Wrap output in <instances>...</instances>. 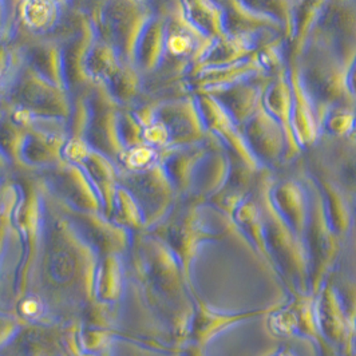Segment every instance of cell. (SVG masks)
I'll return each mask as SVG.
<instances>
[{"mask_svg":"<svg viewBox=\"0 0 356 356\" xmlns=\"http://www.w3.org/2000/svg\"><path fill=\"white\" fill-rule=\"evenodd\" d=\"M43 193L44 233L30 292L43 300L49 323H79L85 307L95 300L99 256L75 229L44 185Z\"/></svg>","mask_w":356,"mask_h":356,"instance_id":"6da1fadb","label":"cell"},{"mask_svg":"<svg viewBox=\"0 0 356 356\" xmlns=\"http://www.w3.org/2000/svg\"><path fill=\"white\" fill-rule=\"evenodd\" d=\"M127 254L129 282L181 351L195 311V285L188 282L173 250L150 232L134 233Z\"/></svg>","mask_w":356,"mask_h":356,"instance_id":"7a4b0ae2","label":"cell"},{"mask_svg":"<svg viewBox=\"0 0 356 356\" xmlns=\"http://www.w3.org/2000/svg\"><path fill=\"white\" fill-rule=\"evenodd\" d=\"M267 177L259 179L257 196L261 205L268 252L276 276L291 295L309 292V264L305 244L276 212L267 193Z\"/></svg>","mask_w":356,"mask_h":356,"instance_id":"3957f363","label":"cell"},{"mask_svg":"<svg viewBox=\"0 0 356 356\" xmlns=\"http://www.w3.org/2000/svg\"><path fill=\"white\" fill-rule=\"evenodd\" d=\"M205 202L189 197L181 205H175L161 222L147 232L161 238L177 256L188 282L192 285V268L202 245L216 243L227 236V232L214 231L204 216Z\"/></svg>","mask_w":356,"mask_h":356,"instance_id":"277c9868","label":"cell"},{"mask_svg":"<svg viewBox=\"0 0 356 356\" xmlns=\"http://www.w3.org/2000/svg\"><path fill=\"white\" fill-rule=\"evenodd\" d=\"M17 185L19 198L13 212V222L22 243V261L19 267L15 305L31 291L42 248L46 218L42 181L29 178Z\"/></svg>","mask_w":356,"mask_h":356,"instance_id":"5b68a950","label":"cell"},{"mask_svg":"<svg viewBox=\"0 0 356 356\" xmlns=\"http://www.w3.org/2000/svg\"><path fill=\"white\" fill-rule=\"evenodd\" d=\"M292 63L319 113L325 107L355 104L344 85L346 65L319 40L309 38Z\"/></svg>","mask_w":356,"mask_h":356,"instance_id":"8992f818","label":"cell"},{"mask_svg":"<svg viewBox=\"0 0 356 356\" xmlns=\"http://www.w3.org/2000/svg\"><path fill=\"white\" fill-rule=\"evenodd\" d=\"M309 189V216L304 244L309 264V292L316 295L338 263L344 243L332 229L324 211L321 192L309 175L304 178Z\"/></svg>","mask_w":356,"mask_h":356,"instance_id":"52a82bcc","label":"cell"},{"mask_svg":"<svg viewBox=\"0 0 356 356\" xmlns=\"http://www.w3.org/2000/svg\"><path fill=\"white\" fill-rule=\"evenodd\" d=\"M120 185L137 201L143 214L145 231L156 227L177 204V192L161 162L143 170L127 172L120 177Z\"/></svg>","mask_w":356,"mask_h":356,"instance_id":"ba28073f","label":"cell"},{"mask_svg":"<svg viewBox=\"0 0 356 356\" xmlns=\"http://www.w3.org/2000/svg\"><path fill=\"white\" fill-rule=\"evenodd\" d=\"M315 303L316 298L312 293L291 295L288 303L282 304L268 315L269 331L280 338L308 339L318 346L321 356H340L321 334Z\"/></svg>","mask_w":356,"mask_h":356,"instance_id":"9c48e42d","label":"cell"},{"mask_svg":"<svg viewBox=\"0 0 356 356\" xmlns=\"http://www.w3.org/2000/svg\"><path fill=\"white\" fill-rule=\"evenodd\" d=\"M243 138L252 156L264 170L293 160L300 152L289 141L284 129L259 107L250 120L240 126Z\"/></svg>","mask_w":356,"mask_h":356,"instance_id":"30bf717a","label":"cell"},{"mask_svg":"<svg viewBox=\"0 0 356 356\" xmlns=\"http://www.w3.org/2000/svg\"><path fill=\"white\" fill-rule=\"evenodd\" d=\"M44 170L46 176L40 181L58 201L78 211H104L102 200L95 186L78 163L60 161Z\"/></svg>","mask_w":356,"mask_h":356,"instance_id":"8fae6325","label":"cell"},{"mask_svg":"<svg viewBox=\"0 0 356 356\" xmlns=\"http://www.w3.org/2000/svg\"><path fill=\"white\" fill-rule=\"evenodd\" d=\"M193 99L196 102L202 125L209 138H213L228 154L243 161L253 172H268L264 170L252 156L247 143L243 138L240 127L236 125V122L228 115V113L220 106V104L211 94L197 92Z\"/></svg>","mask_w":356,"mask_h":356,"instance_id":"7c38bea8","label":"cell"},{"mask_svg":"<svg viewBox=\"0 0 356 356\" xmlns=\"http://www.w3.org/2000/svg\"><path fill=\"white\" fill-rule=\"evenodd\" d=\"M58 204L63 213L72 221L75 229L79 232V234L89 243L99 257L106 254H127L134 233L120 227L102 212L72 209L60 201H58Z\"/></svg>","mask_w":356,"mask_h":356,"instance_id":"4fadbf2b","label":"cell"},{"mask_svg":"<svg viewBox=\"0 0 356 356\" xmlns=\"http://www.w3.org/2000/svg\"><path fill=\"white\" fill-rule=\"evenodd\" d=\"M72 324L23 323L18 332L0 347V356H62L67 353Z\"/></svg>","mask_w":356,"mask_h":356,"instance_id":"5bb4252c","label":"cell"},{"mask_svg":"<svg viewBox=\"0 0 356 356\" xmlns=\"http://www.w3.org/2000/svg\"><path fill=\"white\" fill-rule=\"evenodd\" d=\"M315 298L318 324L325 341L339 355H353L355 348L356 330L348 319L330 279L325 280Z\"/></svg>","mask_w":356,"mask_h":356,"instance_id":"9a60e30c","label":"cell"},{"mask_svg":"<svg viewBox=\"0 0 356 356\" xmlns=\"http://www.w3.org/2000/svg\"><path fill=\"white\" fill-rule=\"evenodd\" d=\"M195 300V311L189 325V332L186 343H192L200 347H204L212 341L217 335L222 334L228 328L241 323V321H250L254 318L266 316L275 309H277L283 303L275 304L266 308H256L250 311H240V312H225L218 311L212 305L207 303L195 291L193 293Z\"/></svg>","mask_w":356,"mask_h":356,"instance_id":"2e32d148","label":"cell"},{"mask_svg":"<svg viewBox=\"0 0 356 356\" xmlns=\"http://www.w3.org/2000/svg\"><path fill=\"white\" fill-rule=\"evenodd\" d=\"M272 29H250L233 31L205 44L195 60V69L231 65L252 56L263 44L272 40L267 31Z\"/></svg>","mask_w":356,"mask_h":356,"instance_id":"e0dca14e","label":"cell"},{"mask_svg":"<svg viewBox=\"0 0 356 356\" xmlns=\"http://www.w3.org/2000/svg\"><path fill=\"white\" fill-rule=\"evenodd\" d=\"M288 78L291 86V133L300 152L309 150L321 140V113L304 89L299 72L292 62L288 65Z\"/></svg>","mask_w":356,"mask_h":356,"instance_id":"ac0fdd59","label":"cell"},{"mask_svg":"<svg viewBox=\"0 0 356 356\" xmlns=\"http://www.w3.org/2000/svg\"><path fill=\"white\" fill-rule=\"evenodd\" d=\"M267 193L276 212L304 241L309 216V189L305 179L267 177Z\"/></svg>","mask_w":356,"mask_h":356,"instance_id":"d6986e66","label":"cell"},{"mask_svg":"<svg viewBox=\"0 0 356 356\" xmlns=\"http://www.w3.org/2000/svg\"><path fill=\"white\" fill-rule=\"evenodd\" d=\"M153 115L168 130L169 147L196 145L209 138L193 98L161 105L153 111Z\"/></svg>","mask_w":356,"mask_h":356,"instance_id":"ffe728a7","label":"cell"},{"mask_svg":"<svg viewBox=\"0 0 356 356\" xmlns=\"http://www.w3.org/2000/svg\"><path fill=\"white\" fill-rule=\"evenodd\" d=\"M309 177L315 182L321 192L324 211L332 229L338 234L339 238L346 244V240L351 232L356 208L351 197L339 185L325 168L319 162L315 172L309 173Z\"/></svg>","mask_w":356,"mask_h":356,"instance_id":"44dd1931","label":"cell"},{"mask_svg":"<svg viewBox=\"0 0 356 356\" xmlns=\"http://www.w3.org/2000/svg\"><path fill=\"white\" fill-rule=\"evenodd\" d=\"M229 22L240 20L245 29H277L286 35L289 0H224Z\"/></svg>","mask_w":356,"mask_h":356,"instance_id":"7402d4cb","label":"cell"},{"mask_svg":"<svg viewBox=\"0 0 356 356\" xmlns=\"http://www.w3.org/2000/svg\"><path fill=\"white\" fill-rule=\"evenodd\" d=\"M179 17L207 42L229 34V15L224 1L179 0Z\"/></svg>","mask_w":356,"mask_h":356,"instance_id":"603a6c76","label":"cell"},{"mask_svg":"<svg viewBox=\"0 0 356 356\" xmlns=\"http://www.w3.org/2000/svg\"><path fill=\"white\" fill-rule=\"evenodd\" d=\"M231 224L233 229L241 233V236L250 243L252 250L267 264L272 273L276 275L270 254L268 252L261 205L257 196V185L254 191L250 192L236 205L232 212Z\"/></svg>","mask_w":356,"mask_h":356,"instance_id":"cb8c5ba5","label":"cell"},{"mask_svg":"<svg viewBox=\"0 0 356 356\" xmlns=\"http://www.w3.org/2000/svg\"><path fill=\"white\" fill-rule=\"evenodd\" d=\"M229 169L228 153L220 145L208 146L197 162L189 196L207 202L222 189L229 176Z\"/></svg>","mask_w":356,"mask_h":356,"instance_id":"d4e9b609","label":"cell"},{"mask_svg":"<svg viewBox=\"0 0 356 356\" xmlns=\"http://www.w3.org/2000/svg\"><path fill=\"white\" fill-rule=\"evenodd\" d=\"M260 76H252L241 79L228 86L214 90L211 94L220 104L236 125H244L250 117L259 110L261 102L263 88L259 82Z\"/></svg>","mask_w":356,"mask_h":356,"instance_id":"484cf974","label":"cell"},{"mask_svg":"<svg viewBox=\"0 0 356 356\" xmlns=\"http://www.w3.org/2000/svg\"><path fill=\"white\" fill-rule=\"evenodd\" d=\"M207 147V141L189 146L169 147L165 154L161 156V165L173 184L178 197L189 196L197 162Z\"/></svg>","mask_w":356,"mask_h":356,"instance_id":"4316f807","label":"cell"},{"mask_svg":"<svg viewBox=\"0 0 356 356\" xmlns=\"http://www.w3.org/2000/svg\"><path fill=\"white\" fill-rule=\"evenodd\" d=\"M252 76H263L254 59V54L247 59L231 65L195 69L192 83L197 92H212L214 90Z\"/></svg>","mask_w":356,"mask_h":356,"instance_id":"83f0119b","label":"cell"},{"mask_svg":"<svg viewBox=\"0 0 356 356\" xmlns=\"http://www.w3.org/2000/svg\"><path fill=\"white\" fill-rule=\"evenodd\" d=\"M327 0H293L289 10V29L285 42L292 62L307 43Z\"/></svg>","mask_w":356,"mask_h":356,"instance_id":"f1b7e54d","label":"cell"},{"mask_svg":"<svg viewBox=\"0 0 356 356\" xmlns=\"http://www.w3.org/2000/svg\"><path fill=\"white\" fill-rule=\"evenodd\" d=\"M74 163H78L90 181L95 186L98 195L102 200L104 211L102 213L110 217L117 189L120 186V176L110 159L102 153L97 152H85V154Z\"/></svg>","mask_w":356,"mask_h":356,"instance_id":"f546056e","label":"cell"},{"mask_svg":"<svg viewBox=\"0 0 356 356\" xmlns=\"http://www.w3.org/2000/svg\"><path fill=\"white\" fill-rule=\"evenodd\" d=\"M126 286L127 272L124 256H101L95 272V300L108 304L121 303L125 296Z\"/></svg>","mask_w":356,"mask_h":356,"instance_id":"4dcf8cb0","label":"cell"},{"mask_svg":"<svg viewBox=\"0 0 356 356\" xmlns=\"http://www.w3.org/2000/svg\"><path fill=\"white\" fill-rule=\"evenodd\" d=\"M260 107L267 113L270 118H273L279 125H282L289 141L298 149L296 143L293 141L292 133H291V127H289L291 86H289V78H288V66L284 72L270 78L264 85Z\"/></svg>","mask_w":356,"mask_h":356,"instance_id":"1f68e13d","label":"cell"},{"mask_svg":"<svg viewBox=\"0 0 356 356\" xmlns=\"http://www.w3.org/2000/svg\"><path fill=\"white\" fill-rule=\"evenodd\" d=\"M166 24L161 18H149L136 44V56L145 70L157 69L166 53Z\"/></svg>","mask_w":356,"mask_h":356,"instance_id":"d6a6232c","label":"cell"},{"mask_svg":"<svg viewBox=\"0 0 356 356\" xmlns=\"http://www.w3.org/2000/svg\"><path fill=\"white\" fill-rule=\"evenodd\" d=\"M346 141L338 152H331L327 160L321 159V163L351 197L356 208V141L351 138Z\"/></svg>","mask_w":356,"mask_h":356,"instance_id":"836d02e7","label":"cell"},{"mask_svg":"<svg viewBox=\"0 0 356 356\" xmlns=\"http://www.w3.org/2000/svg\"><path fill=\"white\" fill-rule=\"evenodd\" d=\"M354 105H334L325 107L321 111V138H350L354 131Z\"/></svg>","mask_w":356,"mask_h":356,"instance_id":"e575fe53","label":"cell"},{"mask_svg":"<svg viewBox=\"0 0 356 356\" xmlns=\"http://www.w3.org/2000/svg\"><path fill=\"white\" fill-rule=\"evenodd\" d=\"M110 218L131 233H138L146 229L143 214L137 201L122 185H120L117 189Z\"/></svg>","mask_w":356,"mask_h":356,"instance_id":"d590c367","label":"cell"},{"mask_svg":"<svg viewBox=\"0 0 356 356\" xmlns=\"http://www.w3.org/2000/svg\"><path fill=\"white\" fill-rule=\"evenodd\" d=\"M254 59L263 76L273 78L282 74L289 63V54L285 39L269 40L254 53Z\"/></svg>","mask_w":356,"mask_h":356,"instance_id":"8d00e7d4","label":"cell"},{"mask_svg":"<svg viewBox=\"0 0 356 356\" xmlns=\"http://www.w3.org/2000/svg\"><path fill=\"white\" fill-rule=\"evenodd\" d=\"M22 324L23 321H20L17 315L0 312V347H3L18 332Z\"/></svg>","mask_w":356,"mask_h":356,"instance_id":"74e56055","label":"cell"},{"mask_svg":"<svg viewBox=\"0 0 356 356\" xmlns=\"http://www.w3.org/2000/svg\"><path fill=\"white\" fill-rule=\"evenodd\" d=\"M344 85L348 97L355 102L356 101V53L350 59L346 66L344 72Z\"/></svg>","mask_w":356,"mask_h":356,"instance_id":"f35d334b","label":"cell"},{"mask_svg":"<svg viewBox=\"0 0 356 356\" xmlns=\"http://www.w3.org/2000/svg\"><path fill=\"white\" fill-rule=\"evenodd\" d=\"M343 253L356 264V213L355 218H354V224H353V228L351 232L346 240V244H344V248H343Z\"/></svg>","mask_w":356,"mask_h":356,"instance_id":"ab89813d","label":"cell"},{"mask_svg":"<svg viewBox=\"0 0 356 356\" xmlns=\"http://www.w3.org/2000/svg\"><path fill=\"white\" fill-rule=\"evenodd\" d=\"M179 356H207L205 353V348L204 347H200L196 344H192V343H186L181 351H179Z\"/></svg>","mask_w":356,"mask_h":356,"instance_id":"60d3db41","label":"cell"},{"mask_svg":"<svg viewBox=\"0 0 356 356\" xmlns=\"http://www.w3.org/2000/svg\"><path fill=\"white\" fill-rule=\"evenodd\" d=\"M266 356H298L289 347H286V346H280V347H277L276 350H273L272 353H269Z\"/></svg>","mask_w":356,"mask_h":356,"instance_id":"b9f144b4","label":"cell"},{"mask_svg":"<svg viewBox=\"0 0 356 356\" xmlns=\"http://www.w3.org/2000/svg\"><path fill=\"white\" fill-rule=\"evenodd\" d=\"M354 114H355V124H354V131H353V134H351L350 138L356 141V101L355 104H354Z\"/></svg>","mask_w":356,"mask_h":356,"instance_id":"7bdbcfd3","label":"cell"},{"mask_svg":"<svg viewBox=\"0 0 356 356\" xmlns=\"http://www.w3.org/2000/svg\"><path fill=\"white\" fill-rule=\"evenodd\" d=\"M351 356H356V344H355V348H354V351H353V355Z\"/></svg>","mask_w":356,"mask_h":356,"instance_id":"ee69618b","label":"cell"},{"mask_svg":"<svg viewBox=\"0 0 356 356\" xmlns=\"http://www.w3.org/2000/svg\"><path fill=\"white\" fill-rule=\"evenodd\" d=\"M62 356H69V353H66V354H63Z\"/></svg>","mask_w":356,"mask_h":356,"instance_id":"f6af8a7d","label":"cell"},{"mask_svg":"<svg viewBox=\"0 0 356 356\" xmlns=\"http://www.w3.org/2000/svg\"><path fill=\"white\" fill-rule=\"evenodd\" d=\"M0 209H1V200H0Z\"/></svg>","mask_w":356,"mask_h":356,"instance_id":"bcb514c9","label":"cell"},{"mask_svg":"<svg viewBox=\"0 0 356 356\" xmlns=\"http://www.w3.org/2000/svg\"><path fill=\"white\" fill-rule=\"evenodd\" d=\"M289 1H291V4H292V1H293V0H289Z\"/></svg>","mask_w":356,"mask_h":356,"instance_id":"7dc6e473","label":"cell"},{"mask_svg":"<svg viewBox=\"0 0 356 356\" xmlns=\"http://www.w3.org/2000/svg\"><path fill=\"white\" fill-rule=\"evenodd\" d=\"M0 191H1V188H0Z\"/></svg>","mask_w":356,"mask_h":356,"instance_id":"c3c4849f","label":"cell"},{"mask_svg":"<svg viewBox=\"0 0 356 356\" xmlns=\"http://www.w3.org/2000/svg\"><path fill=\"white\" fill-rule=\"evenodd\" d=\"M355 344H356V341H355Z\"/></svg>","mask_w":356,"mask_h":356,"instance_id":"681fc988","label":"cell"},{"mask_svg":"<svg viewBox=\"0 0 356 356\" xmlns=\"http://www.w3.org/2000/svg\"><path fill=\"white\" fill-rule=\"evenodd\" d=\"M177 356H179V355H177Z\"/></svg>","mask_w":356,"mask_h":356,"instance_id":"f907efd6","label":"cell"}]
</instances>
